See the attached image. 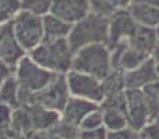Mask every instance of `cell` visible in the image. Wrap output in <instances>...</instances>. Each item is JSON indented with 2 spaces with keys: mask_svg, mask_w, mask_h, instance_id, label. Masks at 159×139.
I'll use <instances>...</instances> for the list:
<instances>
[{
  "mask_svg": "<svg viewBox=\"0 0 159 139\" xmlns=\"http://www.w3.org/2000/svg\"><path fill=\"white\" fill-rule=\"evenodd\" d=\"M71 70L92 75L102 81L113 70L109 46L106 43H93L78 49L74 52Z\"/></svg>",
  "mask_w": 159,
  "mask_h": 139,
  "instance_id": "2",
  "label": "cell"
},
{
  "mask_svg": "<svg viewBox=\"0 0 159 139\" xmlns=\"http://www.w3.org/2000/svg\"><path fill=\"white\" fill-rule=\"evenodd\" d=\"M102 113H103V127L107 131H116V129L129 127V121H127V115L124 110L105 107V109H102Z\"/></svg>",
  "mask_w": 159,
  "mask_h": 139,
  "instance_id": "19",
  "label": "cell"
},
{
  "mask_svg": "<svg viewBox=\"0 0 159 139\" xmlns=\"http://www.w3.org/2000/svg\"><path fill=\"white\" fill-rule=\"evenodd\" d=\"M18 43L27 53L43 42V17L20 11L11 21Z\"/></svg>",
  "mask_w": 159,
  "mask_h": 139,
  "instance_id": "5",
  "label": "cell"
},
{
  "mask_svg": "<svg viewBox=\"0 0 159 139\" xmlns=\"http://www.w3.org/2000/svg\"><path fill=\"white\" fill-rule=\"evenodd\" d=\"M78 139H107V129L105 127L95 129H80Z\"/></svg>",
  "mask_w": 159,
  "mask_h": 139,
  "instance_id": "28",
  "label": "cell"
},
{
  "mask_svg": "<svg viewBox=\"0 0 159 139\" xmlns=\"http://www.w3.org/2000/svg\"><path fill=\"white\" fill-rule=\"evenodd\" d=\"M20 2H21V11L45 17L50 13L53 0H20Z\"/></svg>",
  "mask_w": 159,
  "mask_h": 139,
  "instance_id": "21",
  "label": "cell"
},
{
  "mask_svg": "<svg viewBox=\"0 0 159 139\" xmlns=\"http://www.w3.org/2000/svg\"><path fill=\"white\" fill-rule=\"evenodd\" d=\"M101 127H103V113H102L101 107H98L85 115V118L80 125V129H95L101 128Z\"/></svg>",
  "mask_w": 159,
  "mask_h": 139,
  "instance_id": "25",
  "label": "cell"
},
{
  "mask_svg": "<svg viewBox=\"0 0 159 139\" xmlns=\"http://www.w3.org/2000/svg\"><path fill=\"white\" fill-rule=\"evenodd\" d=\"M89 13L91 10L88 0H53L50 8V14L71 25L78 22Z\"/></svg>",
  "mask_w": 159,
  "mask_h": 139,
  "instance_id": "11",
  "label": "cell"
},
{
  "mask_svg": "<svg viewBox=\"0 0 159 139\" xmlns=\"http://www.w3.org/2000/svg\"><path fill=\"white\" fill-rule=\"evenodd\" d=\"M66 78L71 96L95 102L98 104L103 100L105 95H103V89H102L101 79L74 70H70L66 74Z\"/></svg>",
  "mask_w": 159,
  "mask_h": 139,
  "instance_id": "8",
  "label": "cell"
},
{
  "mask_svg": "<svg viewBox=\"0 0 159 139\" xmlns=\"http://www.w3.org/2000/svg\"><path fill=\"white\" fill-rule=\"evenodd\" d=\"M50 131L60 139H78V134H80V128L70 125V124L64 123L61 120H59L50 128Z\"/></svg>",
  "mask_w": 159,
  "mask_h": 139,
  "instance_id": "24",
  "label": "cell"
},
{
  "mask_svg": "<svg viewBox=\"0 0 159 139\" xmlns=\"http://www.w3.org/2000/svg\"><path fill=\"white\" fill-rule=\"evenodd\" d=\"M107 32H109V17L89 13L73 24L67 41L74 52L88 45L106 43Z\"/></svg>",
  "mask_w": 159,
  "mask_h": 139,
  "instance_id": "3",
  "label": "cell"
},
{
  "mask_svg": "<svg viewBox=\"0 0 159 139\" xmlns=\"http://www.w3.org/2000/svg\"><path fill=\"white\" fill-rule=\"evenodd\" d=\"M147 139H159V115L152 118V121L141 132Z\"/></svg>",
  "mask_w": 159,
  "mask_h": 139,
  "instance_id": "30",
  "label": "cell"
},
{
  "mask_svg": "<svg viewBox=\"0 0 159 139\" xmlns=\"http://www.w3.org/2000/svg\"><path fill=\"white\" fill-rule=\"evenodd\" d=\"M138 29V24L129 10H117L109 15V32L106 45L109 49L119 45H127Z\"/></svg>",
  "mask_w": 159,
  "mask_h": 139,
  "instance_id": "9",
  "label": "cell"
},
{
  "mask_svg": "<svg viewBox=\"0 0 159 139\" xmlns=\"http://www.w3.org/2000/svg\"><path fill=\"white\" fill-rule=\"evenodd\" d=\"M152 59H154V61L157 64H159V41H158V43H157V46H155V49H154V52H152V56H151Z\"/></svg>",
  "mask_w": 159,
  "mask_h": 139,
  "instance_id": "34",
  "label": "cell"
},
{
  "mask_svg": "<svg viewBox=\"0 0 159 139\" xmlns=\"http://www.w3.org/2000/svg\"><path fill=\"white\" fill-rule=\"evenodd\" d=\"M70 98L71 95L67 85L66 74H57L43 89L32 93L28 104H38L45 109L61 113Z\"/></svg>",
  "mask_w": 159,
  "mask_h": 139,
  "instance_id": "6",
  "label": "cell"
},
{
  "mask_svg": "<svg viewBox=\"0 0 159 139\" xmlns=\"http://www.w3.org/2000/svg\"><path fill=\"white\" fill-rule=\"evenodd\" d=\"M25 54L27 52L22 49L14 35L11 21L3 24L0 28V59L14 68Z\"/></svg>",
  "mask_w": 159,
  "mask_h": 139,
  "instance_id": "10",
  "label": "cell"
},
{
  "mask_svg": "<svg viewBox=\"0 0 159 139\" xmlns=\"http://www.w3.org/2000/svg\"><path fill=\"white\" fill-rule=\"evenodd\" d=\"M158 41L159 39H158L155 28H148V27H141V25H138L137 32L130 39L129 45L133 46L134 49H137L138 52H141V53H144V54H147L148 57H151Z\"/></svg>",
  "mask_w": 159,
  "mask_h": 139,
  "instance_id": "16",
  "label": "cell"
},
{
  "mask_svg": "<svg viewBox=\"0 0 159 139\" xmlns=\"http://www.w3.org/2000/svg\"><path fill=\"white\" fill-rule=\"evenodd\" d=\"M0 103L7 104L14 110L21 106V103H20V85L14 74L8 76L0 86Z\"/></svg>",
  "mask_w": 159,
  "mask_h": 139,
  "instance_id": "18",
  "label": "cell"
},
{
  "mask_svg": "<svg viewBox=\"0 0 159 139\" xmlns=\"http://www.w3.org/2000/svg\"><path fill=\"white\" fill-rule=\"evenodd\" d=\"M134 139H147V138L144 137V135L140 132V134H137V135H135V138H134Z\"/></svg>",
  "mask_w": 159,
  "mask_h": 139,
  "instance_id": "36",
  "label": "cell"
},
{
  "mask_svg": "<svg viewBox=\"0 0 159 139\" xmlns=\"http://www.w3.org/2000/svg\"><path fill=\"white\" fill-rule=\"evenodd\" d=\"M0 28H2V25H0Z\"/></svg>",
  "mask_w": 159,
  "mask_h": 139,
  "instance_id": "39",
  "label": "cell"
},
{
  "mask_svg": "<svg viewBox=\"0 0 159 139\" xmlns=\"http://www.w3.org/2000/svg\"><path fill=\"white\" fill-rule=\"evenodd\" d=\"M145 98L148 100L149 109L152 113V118H155L157 115H159V79L152 84L147 85L145 88H143Z\"/></svg>",
  "mask_w": 159,
  "mask_h": 139,
  "instance_id": "23",
  "label": "cell"
},
{
  "mask_svg": "<svg viewBox=\"0 0 159 139\" xmlns=\"http://www.w3.org/2000/svg\"><path fill=\"white\" fill-rule=\"evenodd\" d=\"M127 10L141 27L157 28L159 24V8L149 3H145L143 0H133Z\"/></svg>",
  "mask_w": 159,
  "mask_h": 139,
  "instance_id": "15",
  "label": "cell"
},
{
  "mask_svg": "<svg viewBox=\"0 0 159 139\" xmlns=\"http://www.w3.org/2000/svg\"><path fill=\"white\" fill-rule=\"evenodd\" d=\"M158 70L154 59L149 57L137 68L124 72V84L126 89H143L147 85L158 81Z\"/></svg>",
  "mask_w": 159,
  "mask_h": 139,
  "instance_id": "12",
  "label": "cell"
},
{
  "mask_svg": "<svg viewBox=\"0 0 159 139\" xmlns=\"http://www.w3.org/2000/svg\"><path fill=\"white\" fill-rule=\"evenodd\" d=\"M21 11L20 0H0V25L13 21V18Z\"/></svg>",
  "mask_w": 159,
  "mask_h": 139,
  "instance_id": "22",
  "label": "cell"
},
{
  "mask_svg": "<svg viewBox=\"0 0 159 139\" xmlns=\"http://www.w3.org/2000/svg\"><path fill=\"white\" fill-rule=\"evenodd\" d=\"M88 3H89L91 13L99 14L103 17H109L115 13L109 4V0H88Z\"/></svg>",
  "mask_w": 159,
  "mask_h": 139,
  "instance_id": "26",
  "label": "cell"
},
{
  "mask_svg": "<svg viewBox=\"0 0 159 139\" xmlns=\"http://www.w3.org/2000/svg\"><path fill=\"white\" fill-rule=\"evenodd\" d=\"M28 139H60L57 138L55 134H53L50 129H46V131H35L28 137Z\"/></svg>",
  "mask_w": 159,
  "mask_h": 139,
  "instance_id": "32",
  "label": "cell"
},
{
  "mask_svg": "<svg viewBox=\"0 0 159 139\" xmlns=\"http://www.w3.org/2000/svg\"><path fill=\"white\" fill-rule=\"evenodd\" d=\"M57 74L41 67L28 56V53L14 67V76L20 85V89L27 93H35L43 89Z\"/></svg>",
  "mask_w": 159,
  "mask_h": 139,
  "instance_id": "4",
  "label": "cell"
},
{
  "mask_svg": "<svg viewBox=\"0 0 159 139\" xmlns=\"http://www.w3.org/2000/svg\"><path fill=\"white\" fill-rule=\"evenodd\" d=\"M126 115L129 127L143 132L152 121V113L143 89H126Z\"/></svg>",
  "mask_w": 159,
  "mask_h": 139,
  "instance_id": "7",
  "label": "cell"
},
{
  "mask_svg": "<svg viewBox=\"0 0 159 139\" xmlns=\"http://www.w3.org/2000/svg\"><path fill=\"white\" fill-rule=\"evenodd\" d=\"M71 24L60 20L53 14H46L43 17V41H59V39H67Z\"/></svg>",
  "mask_w": 159,
  "mask_h": 139,
  "instance_id": "17",
  "label": "cell"
},
{
  "mask_svg": "<svg viewBox=\"0 0 159 139\" xmlns=\"http://www.w3.org/2000/svg\"><path fill=\"white\" fill-rule=\"evenodd\" d=\"M137 134L140 132H135L133 128L126 127V128L116 129V131H107V139H134Z\"/></svg>",
  "mask_w": 159,
  "mask_h": 139,
  "instance_id": "29",
  "label": "cell"
},
{
  "mask_svg": "<svg viewBox=\"0 0 159 139\" xmlns=\"http://www.w3.org/2000/svg\"><path fill=\"white\" fill-rule=\"evenodd\" d=\"M13 74H14L13 67H10L7 63H4V61L0 59V86H2L3 82H4L8 76L13 75Z\"/></svg>",
  "mask_w": 159,
  "mask_h": 139,
  "instance_id": "31",
  "label": "cell"
},
{
  "mask_svg": "<svg viewBox=\"0 0 159 139\" xmlns=\"http://www.w3.org/2000/svg\"><path fill=\"white\" fill-rule=\"evenodd\" d=\"M99 104L91 100H85V99H80V98H71L69 99L67 104L64 106V109L60 113V120L64 123L70 124L73 127H77L80 128L82 120L85 118V115L88 113H91L92 110L98 109Z\"/></svg>",
  "mask_w": 159,
  "mask_h": 139,
  "instance_id": "13",
  "label": "cell"
},
{
  "mask_svg": "<svg viewBox=\"0 0 159 139\" xmlns=\"http://www.w3.org/2000/svg\"><path fill=\"white\" fill-rule=\"evenodd\" d=\"M24 107L28 113L34 132L50 129L60 120V113L45 109L42 106H38V104H24Z\"/></svg>",
  "mask_w": 159,
  "mask_h": 139,
  "instance_id": "14",
  "label": "cell"
},
{
  "mask_svg": "<svg viewBox=\"0 0 159 139\" xmlns=\"http://www.w3.org/2000/svg\"><path fill=\"white\" fill-rule=\"evenodd\" d=\"M133 0H109L110 7L113 8V11L117 10H127L129 6L131 4Z\"/></svg>",
  "mask_w": 159,
  "mask_h": 139,
  "instance_id": "33",
  "label": "cell"
},
{
  "mask_svg": "<svg viewBox=\"0 0 159 139\" xmlns=\"http://www.w3.org/2000/svg\"><path fill=\"white\" fill-rule=\"evenodd\" d=\"M31 59L41 67L55 74H67L71 70L74 50L67 39L43 41L28 53Z\"/></svg>",
  "mask_w": 159,
  "mask_h": 139,
  "instance_id": "1",
  "label": "cell"
},
{
  "mask_svg": "<svg viewBox=\"0 0 159 139\" xmlns=\"http://www.w3.org/2000/svg\"><path fill=\"white\" fill-rule=\"evenodd\" d=\"M157 70H158V75H159V64H157Z\"/></svg>",
  "mask_w": 159,
  "mask_h": 139,
  "instance_id": "38",
  "label": "cell"
},
{
  "mask_svg": "<svg viewBox=\"0 0 159 139\" xmlns=\"http://www.w3.org/2000/svg\"><path fill=\"white\" fill-rule=\"evenodd\" d=\"M143 2L149 3V4H152V6H155V7L159 8V0H143Z\"/></svg>",
  "mask_w": 159,
  "mask_h": 139,
  "instance_id": "35",
  "label": "cell"
},
{
  "mask_svg": "<svg viewBox=\"0 0 159 139\" xmlns=\"http://www.w3.org/2000/svg\"><path fill=\"white\" fill-rule=\"evenodd\" d=\"M155 31H157V35H158V39H159V24L157 25V28H155Z\"/></svg>",
  "mask_w": 159,
  "mask_h": 139,
  "instance_id": "37",
  "label": "cell"
},
{
  "mask_svg": "<svg viewBox=\"0 0 159 139\" xmlns=\"http://www.w3.org/2000/svg\"><path fill=\"white\" fill-rule=\"evenodd\" d=\"M102 89L105 96L116 95L126 90L124 84V72L119 70H112L103 79H102Z\"/></svg>",
  "mask_w": 159,
  "mask_h": 139,
  "instance_id": "20",
  "label": "cell"
},
{
  "mask_svg": "<svg viewBox=\"0 0 159 139\" xmlns=\"http://www.w3.org/2000/svg\"><path fill=\"white\" fill-rule=\"evenodd\" d=\"M13 113H14V109H11L7 104L0 103V131H6V129L11 128Z\"/></svg>",
  "mask_w": 159,
  "mask_h": 139,
  "instance_id": "27",
  "label": "cell"
}]
</instances>
